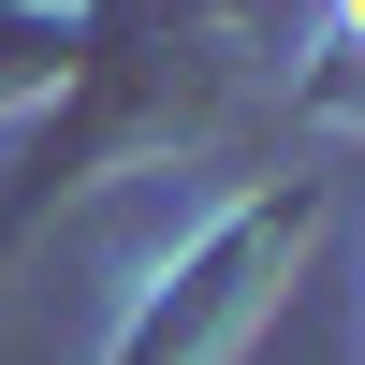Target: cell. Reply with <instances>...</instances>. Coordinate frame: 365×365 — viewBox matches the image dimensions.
<instances>
[{
    "instance_id": "cell-1",
    "label": "cell",
    "mask_w": 365,
    "mask_h": 365,
    "mask_svg": "<svg viewBox=\"0 0 365 365\" xmlns=\"http://www.w3.org/2000/svg\"><path fill=\"white\" fill-rule=\"evenodd\" d=\"M234 88H249V0H73V73H58V117L29 132V175L0 190V249H29L117 161L205 146Z\"/></svg>"
},
{
    "instance_id": "cell-2",
    "label": "cell",
    "mask_w": 365,
    "mask_h": 365,
    "mask_svg": "<svg viewBox=\"0 0 365 365\" xmlns=\"http://www.w3.org/2000/svg\"><path fill=\"white\" fill-rule=\"evenodd\" d=\"M322 205H336V175H322V161H292V175H263V190H234L220 220H205L190 249L132 292L117 365H220V351H249V336H263V307L292 292V263H307Z\"/></svg>"
},
{
    "instance_id": "cell-3",
    "label": "cell",
    "mask_w": 365,
    "mask_h": 365,
    "mask_svg": "<svg viewBox=\"0 0 365 365\" xmlns=\"http://www.w3.org/2000/svg\"><path fill=\"white\" fill-rule=\"evenodd\" d=\"M58 73H73V0H0V117L58 103Z\"/></svg>"
},
{
    "instance_id": "cell-4",
    "label": "cell",
    "mask_w": 365,
    "mask_h": 365,
    "mask_svg": "<svg viewBox=\"0 0 365 365\" xmlns=\"http://www.w3.org/2000/svg\"><path fill=\"white\" fill-rule=\"evenodd\" d=\"M336 44H351V58H365V0H336Z\"/></svg>"
}]
</instances>
